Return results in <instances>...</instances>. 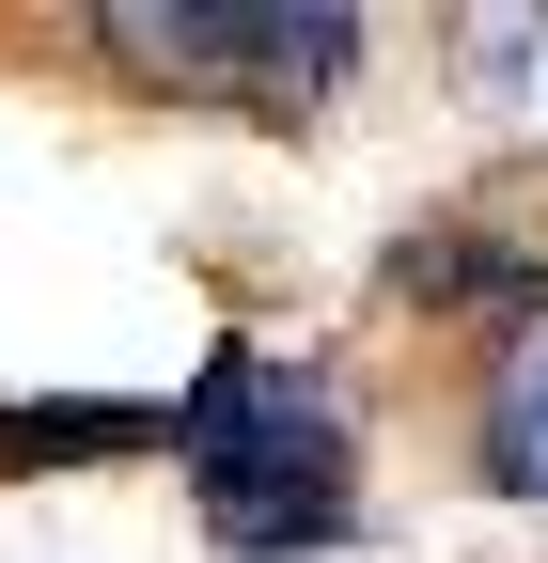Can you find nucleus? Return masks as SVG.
<instances>
[{
	"label": "nucleus",
	"mask_w": 548,
	"mask_h": 563,
	"mask_svg": "<svg viewBox=\"0 0 548 563\" xmlns=\"http://www.w3.org/2000/svg\"><path fill=\"white\" fill-rule=\"evenodd\" d=\"M157 454H173L188 532L220 548V563H346L376 532V501H361V391L329 376V361H298V344L220 329L173 376Z\"/></svg>",
	"instance_id": "nucleus-1"
},
{
	"label": "nucleus",
	"mask_w": 548,
	"mask_h": 563,
	"mask_svg": "<svg viewBox=\"0 0 548 563\" xmlns=\"http://www.w3.org/2000/svg\"><path fill=\"white\" fill-rule=\"evenodd\" d=\"M79 47L157 110H220V125H314L329 95L376 63L346 0H95Z\"/></svg>",
	"instance_id": "nucleus-2"
},
{
	"label": "nucleus",
	"mask_w": 548,
	"mask_h": 563,
	"mask_svg": "<svg viewBox=\"0 0 548 563\" xmlns=\"http://www.w3.org/2000/svg\"><path fill=\"white\" fill-rule=\"evenodd\" d=\"M392 298L407 313H470V329H548V235L517 220H424V235H392Z\"/></svg>",
	"instance_id": "nucleus-3"
},
{
	"label": "nucleus",
	"mask_w": 548,
	"mask_h": 563,
	"mask_svg": "<svg viewBox=\"0 0 548 563\" xmlns=\"http://www.w3.org/2000/svg\"><path fill=\"white\" fill-rule=\"evenodd\" d=\"M470 470H486V501L548 517V329H517L486 376H470Z\"/></svg>",
	"instance_id": "nucleus-4"
},
{
	"label": "nucleus",
	"mask_w": 548,
	"mask_h": 563,
	"mask_svg": "<svg viewBox=\"0 0 548 563\" xmlns=\"http://www.w3.org/2000/svg\"><path fill=\"white\" fill-rule=\"evenodd\" d=\"M110 454H157V407H0V485L17 470H110Z\"/></svg>",
	"instance_id": "nucleus-5"
},
{
	"label": "nucleus",
	"mask_w": 548,
	"mask_h": 563,
	"mask_svg": "<svg viewBox=\"0 0 548 563\" xmlns=\"http://www.w3.org/2000/svg\"><path fill=\"white\" fill-rule=\"evenodd\" d=\"M454 79L486 95V125H517V141H548V16H486L454 47Z\"/></svg>",
	"instance_id": "nucleus-6"
}]
</instances>
